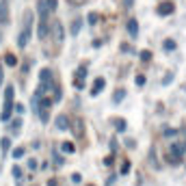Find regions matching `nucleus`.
<instances>
[{"instance_id": "nucleus-7", "label": "nucleus", "mask_w": 186, "mask_h": 186, "mask_svg": "<svg viewBox=\"0 0 186 186\" xmlns=\"http://www.w3.org/2000/svg\"><path fill=\"white\" fill-rule=\"evenodd\" d=\"M126 28H128L130 37H136V35H138V22H136L134 17H130V20H128V24H126Z\"/></svg>"}, {"instance_id": "nucleus-29", "label": "nucleus", "mask_w": 186, "mask_h": 186, "mask_svg": "<svg viewBox=\"0 0 186 186\" xmlns=\"http://www.w3.org/2000/svg\"><path fill=\"white\" fill-rule=\"evenodd\" d=\"M2 80H5V69H2V65H0V87H2Z\"/></svg>"}, {"instance_id": "nucleus-14", "label": "nucleus", "mask_w": 186, "mask_h": 186, "mask_svg": "<svg viewBox=\"0 0 186 186\" xmlns=\"http://www.w3.org/2000/svg\"><path fill=\"white\" fill-rule=\"evenodd\" d=\"M5 63H7L9 67H15V65H17V59H15V54H5Z\"/></svg>"}, {"instance_id": "nucleus-6", "label": "nucleus", "mask_w": 186, "mask_h": 186, "mask_svg": "<svg viewBox=\"0 0 186 186\" xmlns=\"http://www.w3.org/2000/svg\"><path fill=\"white\" fill-rule=\"evenodd\" d=\"M173 11H175V5L173 2H160L158 5V13L160 15H171Z\"/></svg>"}, {"instance_id": "nucleus-31", "label": "nucleus", "mask_w": 186, "mask_h": 186, "mask_svg": "<svg viewBox=\"0 0 186 186\" xmlns=\"http://www.w3.org/2000/svg\"><path fill=\"white\" fill-rule=\"evenodd\" d=\"M141 59H143V61H149V59H152V54H149V52H143V54H141Z\"/></svg>"}, {"instance_id": "nucleus-11", "label": "nucleus", "mask_w": 186, "mask_h": 186, "mask_svg": "<svg viewBox=\"0 0 186 186\" xmlns=\"http://www.w3.org/2000/svg\"><path fill=\"white\" fill-rule=\"evenodd\" d=\"M123 98H126V91H123V89H117V91H115V95H113V102H115V104H121Z\"/></svg>"}, {"instance_id": "nucleus-28", "label": "nucleus", "mask_w": 186, "mask_h": 186, "mask_svg": "<svg viewBox=\"0 0 186 186\" xmlns=\"http://www.w3.org/2000/svg\"><path fill=\"white\" fill-rule=\"evenodd\" d=\"M128 171H130V162L126 160V162H123V167H121V173H128Z\"/></svg>"}, {"instance_id": "nucleus-32", "label": "nucleus", "mask_w": 186, "mask_h": 186, "mask_svg": "<svg viewBox=\"0 0 186 186\" xmlns=\"http://www.w3.org/2000/svg\"><path fill=\"white\" fill-rule=\"evenodd\" d=\"M72 180H74V182H76V184H78V182H80V180H82V177H80V175H78V173H74V175H72Z\"/></svg>"}, {"instance_id": "nucleus-25", "label": "nucleus", "mask_w": 186, "mask_h": 186, "mask_svg": "<svg viewBox=\"0 0 186 186\" xmlns=\"http://www.w3.org/2000/svg\"><path fill=\"white\" fill-rule=\"evenodd\" d=\"M136 84H138V87H143V84H145V76H143V74H138V76H136Z\"/></svg>"}, {"instance_id": "nucleus-4", "label": "nucleus", "mask_w": 186, "mask_h": 186, "mask_svg": "<svg viewBox=\"0 0 186 186\" xmlns=\"http://www.w3.org/2000/svg\"><path fill=\"white\" fill-rule=\"evenodd\" d=\"M9 22V5L7 0H0V26H5Z\"/></svg>"}, {"instance_id": "nucleus-22", "label": "nucleus", "mask_w": 186, "mask_h": 186, "mask_svg": "<svg viewBox=\"0 0 186 186\" xmlns=\"http://www.w3.org/2000/svg\"><path fill=\"white\" fill-rule=\"evenodd\" d=\"M173 80V72H169V74H165V78H162V84H169Z\"/></svg>"}, {"instance_id": "nucleus-20", "label": "nucleus", "mask_w": 186, "mask_h": 186, "mask_svg": "<svg viewBox=\"0 0 186 186\" xmlns=\"http://www.w3.org/2000/svg\"><path fill=\"white\" fill-rule=\"evenodd\" d=\"M115 128H117L119 132H121V130H126V121H123V119H115Z\"/></svg>"}, {"instance_id": "nucleus-12", "label": "nucleus", "mask_w": 186, "mask_h": 186, "mask_svg": "<svg viewBox=\"0 0 186 186\" xmlns=\"http://www.w3.org/2000/svg\"><path fill=\"white\" fill-rule=\"evenodd\" d=\"M80 28H82V20H80V17H76V20L72 22V35H78V33H80Z\"/></svg>"}, {"instance_id": "nucleus-2", "label": "nucleus", "mask_w": 186, "mask_h": 186, "mask_svg": "<svg viewBox=\"0 0 186 186\" xmlns=\"http://www.w3.org/2000/svg\"><path fill=\"white\" fill-rule=\"evenodd\" d=\"M30 30H33V15H30V13H26L24 24H22V33H20V37H17V45H20V48H26V45H28Z\"/></svg>"}, {"instance_id": "nucleus-13", "label": "nucleus", "mask_w": 186, "mask_h": 186, "mask_svg": "<svg viewBox=\"0 0 186 186\" xmlns=\"http://www.w3.org/2000/svg\"><path fill=\"white\" fill-rule=\"evenodd\" d=\"M162 48H165L167 52H173L175 50V41L173 39H165V41H162Z\"/></svg>"}, {"instance_id": "nucleus-18", "label": "nucleus", "mask_w": 186, "mask_h": 186, "mask_svg": "<svg viewBox=\"0 0 186 186\" xmlns=\"http://www.w3.org/2000/svg\"><path fill=\"white\" fill-rule=\"evenodd\" d=\"M54 30H56V39H59V43L63 41V26L61 24H54Z\"/></svg>"}, {"instance_id": "nucleus-19", "label": "nucleus", "mask_w": 186, "mask_h": 186, "mask_svg": "<svg viewBox=\"0 0 186 186\" xmlns=\"http://www.w3.org/2000/svg\"><path fill=\"white\" fill-rule=\"evenodd\" d=\"M26 167H28L30 171H35V169H37V160H35V158H28V160H26Z\"/></svg>"}, {"instance_id": "nucleus-33", "label": "nucleus", "mask_w": 186, "mask_h": 186, "mask_svg": "<svg viewBox=\"0 0 186 186\" xmlns=\"http://www.w3.org/2000/svg\"><path fill=\"white\" fill-rule=\"evenodd\" d=\"M48 186H56V180L52 177V180H48Z\"/></svg>"}, {"instance_id": "nucleus-15", "label": "nucleus", "mask_w": 186, "mask_h": 186, "mask_svg": "<svg viewBox=\"0 0 186 186\" xmlns=\"http://www.w3.org/2000/svg\"><path fill=\"white\" fill-rule=\"evenodd\" d=\"M45 7H48V13H54L56 11V0H45Z\"/></svg>"}, {"instance_id": "nucleus-30", "label": "nucleus", "mask_w": 186, "mask_h": 186, "mask_svg": "<svg viewBox=\"0 0 186 186\" xmlns=\"http://www.w3.org/2000/svg\"><path fill=\"white\" fill-rule=\"evenodd\" d=\"M13 108H15V110H17V113H20V115H22V113H24V106H22V104H15V106H13Z\"/></svg>"}, {"instance_id": "nucleus-5", "label": "nucleus", "mask_w": 186, "mask_h": 186, "mask_svg": "<svg viewBox=\"0 0 186 186\" xmlns=\"http://www.w3.org/2000/svg\"><path fill=\"white\" fill-rule=\"evenodd\" d=\"M104 87H106V80L104 78H95V82H93V87H91V98L100 95V93L104 91Z\"/></svg>"}, {"instance_id": "nucleus-3", "label": "nucleus", "mask_w": 186, "mask_h": 186, "mask_svg": "<svg viewBox=\"0 0 186 186\" xmlns=\"http://www.w3.org/2000/svg\"><path fill=\"white\" fill-rule=\"evenodd\" d=\"M84 78H87V67L82 65V67H78V72H76V76H74V87L80 91V89H84Z\"/></svg>"}, {"instance_id": "nucleus-10", "label": "nucleus", "mask_w": 186, "mask_h": 186, "mask_svg": "<svg viewBox=\"0 0 186 186\" xmlns=\"http://www.w3.org/2000/svg\"><path fill=\"white\" fill-rule=\"evenodd\" d=\"M37 35H39V39H45V37H48V22H39Z\"/></svg>"}, {"instance_id": "nucleus-17", "label": "nucleus", "mask_w": 186, "mask_h": 186, "mask_svg": "<svg viewBox=\"0 0 186 186\" xmlns=\"http://www.w3.org/2000/svg\"><path fill=\"white\" fill-rule=\"evenodd\" d=\"M24 154H26L24 147H15V149H13V158H17V160H20V158H24Z\"/></svg>"}, {"instance_id": "nucleus-26", "label": "nucleus", "mask_w": 186, "mask_h": 186, "mask_svg": "<svg viewBox=\"0 0 186 186\" xmlns=\"http://www.w3.org/2000/svg\"><path fill=\"white\" fill-rule=\"evenodd\" d=\"M98 22V15L95 13H89V24H95Z\"/></svg>"}, {"instance_id": "nucleus-16", "label": "nucleus", "mask_w": 186, "mask_h": 186, "mask_svg": "<svg viewBox=\"0 0 186 186\" xmlns=\"http://www.w3.org/2000/svg\"><path fill=\"white\" fill-rule=\"evenodd\" d=\"M61 149H63L65 154H72V152H74V145L69 143V141H65V143H61Z\"/></svg>"}, {"instance_id": "nucleus-23", "label": "nucleus", "mask_w": 186, "mask_h": 186, "mask_svg": "<svg viewBox=\"0 0 186 186\" xmlns=\"http://www.w3.org/2000/svg\"><path fill=\"white\" fill-rule=\"evenodd\" d=\"M41 106H43V110H48V108L52 106V102H50L48 98H43V100H41Z\"/></svg>"}, {"instance_id": "nucleus-24", "label": "nucleus", "mask_w": 186, "mask_h": 186, "mask_svg": "<svg viewBox=\"0 0 186 186\" xmlns=\"http://www.w3.org/2000/svg\"><path fill=\"white\" fill-rule=\"evenodd\" d=\"M20 126H22V119H15V121L11 123V130L15 132V130H20Z\"/></svg>"}, {"instance_id": "nucleus-8", "label": "nucleus", "mask_w": 186, "mask_h": 186, "mask_svg": "<svg viewBox=\"0 0 186 186\" xmlns=\"http://www.w3.org/2000/svg\"><path fill=\"white\" fill-rule=\"evenodd\" d=\"M0 149H2L5 156L11 152V136H2V138H0Z\"/></svg>"}, {"instance_id": "nucleus-1", "label": "nucleus", "mask_w": 186, "mask_h": 186, "mask_svg": "<svg viewBox=\"0 0 186 186\" xmlns=\"http://www.w3.org/2000/svg\"><path fill=\"white\" fill-rule=\"evenodd\" d=\"M15 87L13 84H7L5 89V106H2V115H0V119H2L5 123L11 121V113H13V106H15Z\"/></svg>"}, {"instance_id": "nucleus-9", "label": "nucleus", "mask_w": 186, "mask_h": 186, "mask_svg": "<svg viewBox=\"0 0 186 186\" xmlns=\"http://www.w3.org/2000/svg\"><path fill=\"white\" fill-rule=\"evenodd\" d=\"M54 126H56V130H67V128H69V121H67L65 115H59L56 121H54Z\"/></svg>"}, {"instance_id": "nucleus-21", "label": "nucleus", "mask_w": 186, "mask_h": 186, "mask_svg": "<svg viewBox=\"0 0 186 186\" xmlns=\"http://www.w3.org/2000/svg\"><path fill=\"white\" fill-rule=\"evenodd\" d=\"M11 171H13V177H15V180L20 182V180H22V169H20V167H13Z\"/></svg>"}, {"instance_id": "nucleus-27", "label": "nucleus", "mask_w": 186, "mask_h": 186, "mask_svg": "<svg viewBox=\"0 0 186 186\" xmlns=\"http://www.w3.org/2000/svg\"><path fill=\"white\" fill-rule=\"evenodd\" d=\"M165 134H167V136H169V138H171V136H175V134H177V132H175V130H171V128H165Z\"/></svg>"}]
</instances>
